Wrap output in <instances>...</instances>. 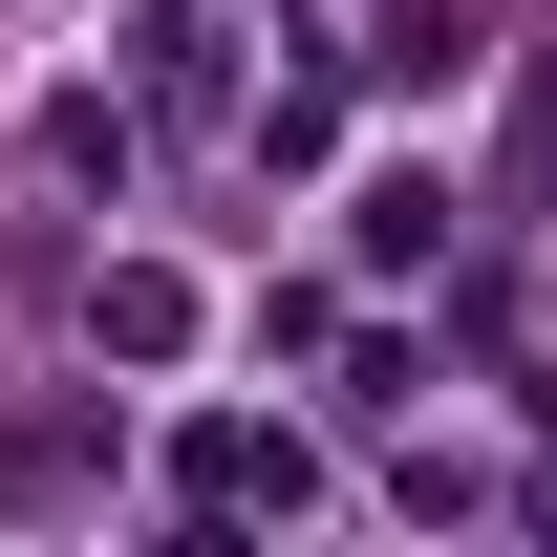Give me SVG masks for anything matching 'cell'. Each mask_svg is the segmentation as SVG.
<instances>
[{
    "mask_svg": "<svg viewBox=\"0 0 557 557\" xmlns=\"http://www.w3.org/2000/svg\"><path fill=\"white\" fill-rule=\"evenodd\" d=\"M86 344H108V364H172V344H194V278H172V258H108V278H86Z\"/></svg>",
    "mask_w": 557,
    "mask_h": 557,
    "instance_id": "6da1fadb",
    "label": "cell"
},
{
    "mask_svg": "<svg viewBox=\"0 0 557 557\" xmlns=\"http://www.w3.org/2000/svg\"><path fill=\"white\" fill-rule=\"evenodd\" d=\"M214 86H236V44H214L194 0H172V22H150V108H214Z\"/></svg>",
    "mask_w": 557,
    "mask_h": 557,
    "instance_id": "7a4b0ae2",
    "label": "cell"
},
{
    "mask_svg": "<svg viewBox=\"0 0 557 557\" xmlns=\"http://www.w3.org/2000/svg\"><path fill=\"white\" fill-rule=\"evenodd\" d=\"M322 129H344V86L300 65V86H258V172H322Z\"/></svg>",
    "mask_w": 557,
    "mask_h": 557,
    "instance_id": "3957f363",
    "label": "cell"
},
{
    "mask_svg": "<svg viewBox=\"0 0 557 557\" xmlns=\"http://www.w3.org/2000/svg\"><path fill=\"white\" fill-rule=\"evenodd\" d=\"M472 65H493V44L450 22V0H408V22H386V86H472Z\"/></svg>",
    "mask_w": 557,
    "mask_h": 557,
    "instance_id": "277c9868",
    "label": "cell"
},
{
    "mask_svg": "<svg viewBox=\"0 0 557 557\" xmlns=\"http://www.w3.org/2000/svg\"><path fill=\"white\" fill-rule=\"evenodd\" d=\"M364 258L408 278V258H450V194H429V172H386V194H364Z\"/></svg>",
    "mask_w": 557,
    "mask_h": 557,
    "instance_id": "5b68a950",
    "label": "cell"
}]
</instances>
